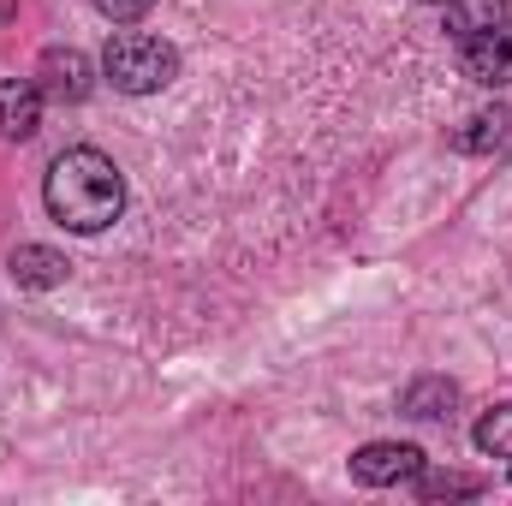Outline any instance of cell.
Segmentation results:
<instances>
[{"mask_svg": "<svg viewBox=\"0 0 512 506\" xmlns=\"http://www.w3.org/2000/svg\"><path fill=\"white\" fill-rule=\"evenodd\" d=\"M42 203L66 233H102L126 209V179L102 149H60L42 179Z\"/></svg>", "mask_w": 512, "mask_h": 506, "instance_id": "1", "label": "cell"}, {"mask_svg": "<svg viewBox=\"0 0 512 506\" xmlns=\"http://www.w3.org/2000/svg\"><path fill=\"white\" fill-rule=\"evenodd\" d=\"M102 78L120 96H155V90H167L179 78V48L149 36V30H120V36H108Z\"/></svg>", "mask_w": 512, "mask_h": 506, "instance_id": "2", "label": "cell"}, {"mask_svg": "<svg viewBox=\"0 0 512 506\" xmlns=\"http://www.w3.org/2000/svg\"><path fill=\"white\" fill-rule=\"evenodd\" d=\"M423 465H429V459H423V447H411V441H370V447L352 453V483H364V489L417 483Z\"/></svg>", "mask_w": 512, "mask_h": 506, "instance_id": "3", "label": "cell"}, {"mask_svg": "<svg viewBox=\"0 0 512 506\" xmlns=\"http://www.w3.org/2000/svg\"><path fill=\"white\" fill-rule=\"evenodd\" d=\"M459 66H465L471 84L507 90L512 84V18L495 24V30H483V36H471V42H459Z\"/></svg>", "mask_w": 512, "mask_h": 506, "instance_id": "4", "label": "cell"}, {"mask_svg": "<svg viewBox=\"0 0 512 506\" xmlns=\"http://www.w3.org/2000/svg\"><path fill=\"white\" fill-rule=\"evenodd\" d=\"M90 60L78 54V48H48L42 60H36V90L48 96V102H60V108H78L84 96H90Z\"/></svg>", "mask_w": 512, "mask_h": 506, "instance_id": "5", "label": "cell"}, {"mask_svg": "<svg viewBox=\"0 0 512 506\" xmlns=\"http://www.w3.org/2000/svg\"><path fill=\"white\" fill-rule=\"evenodd\" d=\"M42 102H48V96L36 90V78H0V137H12V143L36 137Z\"/></svg>", "mask_w": 512, "mask_h": 506, "instance_id": "6", "label": "cell"}, {"mask_svg": "<svg viewBox=\"0 0 512 506\" xmlns=\"http://www.w3.org/2000/svg\"><path fill=\"white\" fill-rule=\"evenodd\" d=\"M6 274H12L24 292H54V286H66L72 262L54 251V245H18V251L6 256Z\"/></svg>", "mask_w": 512, "mask_h": 506, "instance_id": "7", "label": "cell"}, {"mask_svg": "<svg viewBox=\"0 0 512 506\" xmlns=\"http://www.w3.org/2000/svg\"><path fill=\"white\" fill-rule=\"evenodd\" d=\"M459 155H495V149H507L512 143V114L507 108H483V114H471L465 126L447 137Z\"/></svg>", "mask_w": 512, "mask_h": 506, "instance_id": "8", "label": "cell"}, {"mask_svg": "<svg viewBox=\"0 0 512 506\" xmlns=\"http://www.w3.org/2000/svg\"><path fill=\"white\" fill-rule=\"evenodd\" d=\"M447 6V36L453 42H471L495 24H507V0H441Z\"/></svg>", "mask_w": 512, "mask_h": 506, "instance_id": "9", "label": "cell"}, {"mask_svg": "<svg viewBox=\"0 0 512 506\" xmlns=\"http://www.w3.org/2000/svg\"><path fill=\"white\" fill-rule=\"evenodd\" d=\"M453 405H459V387L447 376H417L399 393V411L405 417H453Z\"/></svg>", "mask_w": 512, "mask_h": 506, "instance_id": "10", "label": "cell"}, {"mask_svg": "<svg viewBox=\"0 0 512 506\" xmlns=\"http://www.w3.org/2000/svg\"><path fill=\"white\" fill-rule=\"evenodd\" d=\"M477 447H483L489 459H512V399L507 405H495V411H483V423H477Z\"/></svg>", "mask_w": 512, "mask_h": 506, "instance_id": "11", "label": "cell"}, {"mask_svg": "<svg viewBox=\"0 0 512 506\" xmlns=\"http://www.w3.org/2000/svg\"><path fill=\"white\" fill-rule=\"evenodd\" d=\"M417 495L423 501H447V495H483V483L477 477H453V471H417Z\"/></svg>", "mask_w": 512, "mask_h": 506, "instance_id": "12", "label": "cell"}, {"mask_svg": "<svg viewBox=\"0 0 512 506\" xmlns=\"http://www.w3.org/2000/svg\"><path fill=\"white\" fill-rule=\"evenodd\" d=\"M149 6H155V0H96V12H102L108 24H137Z\"/></svg>", "mask_w": 512, "mask_h": 506, "instance_id": "13", "label": "cell"}]
</instances>
